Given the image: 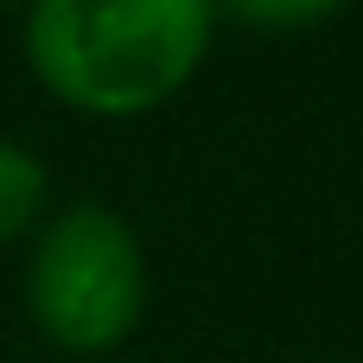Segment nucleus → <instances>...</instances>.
Masks as SVG:
<instances>
[{
    "mask_svg": "<svg viewBox=\"0 0 363 363\" xmlns=\"http://www.w3.org/2000/svg\"><path fill=\"white\" fill-rule=\"evenodd\" d=\"M211 51V6L198 0H38L26 13L32 77L77 115H147L172 102Z\"/></svg>",
    "mask_w": 363,
    "mask_h": 363,
    "instance_id": "f257e3e1",
    "label": "nucleus"
},
{
    "mask_svg": "<svg viewBox=\"0 0 363 363\" xmlns=\"http://www.w3.org/2000/svg\"><path fill=\"white\" fill-rule=\"evenodd\" d=\"M26 306L32 325L70 351V357H102L115 351L147 306V255L128 217L108 204H70L45 223L32 268H26Z\"/></svg>",
    "mask_w": 363,
    "mask_h": 363,
    "instance_id": "f03ea898",
    "label": "nucleus"
},
{
    "mask_svg": "<svg viewBox=\"0 0 363 363\" xmlns=\"http://www.w3.org/2000/svg\"><path fill=\"white\" fill-rule=\"evenodd\" d=\"M38 211H45V166L19 140H0V242H13Z\"/></svg>",
    "mask_w": 363,
    "mask_h": 363,
    "instance_id": "7ed1b4c3",
    "label": "nucleus"
}]
</instances>
